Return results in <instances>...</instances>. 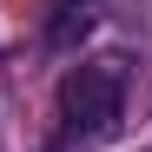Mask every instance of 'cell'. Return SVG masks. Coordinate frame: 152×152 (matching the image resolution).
I'll list each match as a JSON object with an SVG mask.
<instances>
[{
    "instance_id": "obj_1",
    "label": "cell",
    "mask_w": 152,
    "mask_h": 152,
    "mask_svg": "<svg viewBox=\"0 0 152 152\" xmlns=\"http://www.w3.org/2000/svg\"><path fill=\"white\" fill-rule=\"evenodd\" d=\"M119 106H126V60H86L60 80V113L80 145L119 132Z\"/></svg>"
},
{
    "instance_id": "obj_2",
    "label": "cell",
    "mask_w": 152,
    "mask_h": 152,
    "mask_svg": "<svg viewBox=\"0 0 152 152\" xmlns=\"http://www.w3.org/2000/svg\"><path fill=\"white\" fill-rule=\"evenodd\" d=\"M93 27H99V0H53V13H46V46H53V53H73Z\"/></svg>"
}]
</instances>
